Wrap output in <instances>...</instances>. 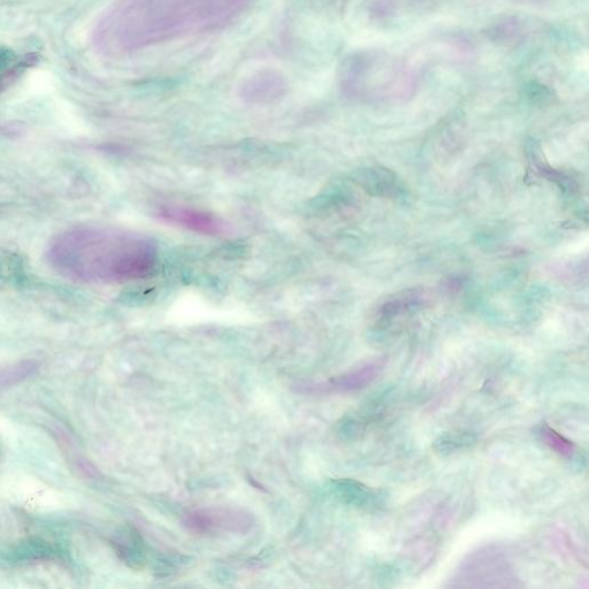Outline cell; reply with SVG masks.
<instances>
[{"instance_id":"1","label":"cell","mask_w":589,"mask_h":589,"mask_svg":"<svg viewBox=\"0 0 589 589\" xmlns=\"http://www.w3.org/2000/svg\"><path fill=\"white\" fill-rule=\"evenodd\" d=\"M250 0H117L99 19L93 43L107 57H124L178 38L232 24Z\"/></svg>"},{"instance_id":"2","label":"cell","mask_w":589,"mask_h":589,"mask_svg":"<svg viewBox=\"0 0 589 589\" xmlns=\"http://www.w3.org/2000/svg\"><path fill=\"white\" fill-rule=\"evenodd\" d=\"M53 271L93 285H118L150 277L157 269V243L124 229L79 226L53 237L47 249Z\"/></svg>"},{"instance_id":"3","label":"cell","mask_w":589,"mask_h":589,"mask_svg":"<svg viewBox=\"0 0 589 589\" xmlns=\"http://www.w3.org/2000/svg\"><path fill=\"white\" fill-rule=\"evenodd\" d=\"M182 523L196 534H246L255 519L247 511L232 508H205L188 511Z\"/></svg>"},{"instance_id":"4","label":"cell","mask_w":589,"mask_h":589,"mask_svg":"<svg viewBox=\"0 0 589 589\" xmlns=\"http://www.w3.org/2000/svg\"><path fill=\"white\" fill-rule=\"evenodd\" d=\"M385 362L367 363L358 369L340 374L321 382H308L296 387L298 393L310 395H331L357 392L372 384L384 370Z\"/></svg>"},{"instance_id":"5","label":"cell","mask_w":589,"mask_h":589,"mask_svg":"<svg viewBox=\"0 0 589 589\" xmlns=\"http://www.w3.org/2000/svg\"><path fill=\"white\" fill-rule=\"evenodd\" d=\"M157 217L168 224L180 226L198 234L223 236L229 233V226L225 220L211 212L189 208V206H160Z\"/></svg>"},{"instance_id":"6","label":"cell","mask_w":589,"mask_h":589,"mask_svg":"<svg viewBox=\"0 0 589 589\" xmlns=\"http://www.w3.org/2000/svg\"><path fill=\"white\" fill-rule=\"evenodd\" d=\"M356 182L367 194L373 197L388 198V200L405 201L409 198V189L405 186L399 174L389 168L373 165L358 171Z\"/></svg>"},{"instance_id":"7","label":"cell","mask_w":589,"mask_h":589,"mask_svg":"<svg viewBox=\"0 0 589 589\" xmlns=\"http://www.w3.org/2000/svg\"><path fill=\"white\" fill-rule=\"evenodd\" d=\"M425 296L422 290L409 289L390 295L378 305L374 313V326L378 330L388 328L400 323L405 318L415 315L424 307Z\"/></svg>"},{"instance_id":"8","label":"cell","mask_w":589,"mask_h":589,"mask_svg":"<svg viewBox=\"0 0 589 589\" xmlns=\"http://www.w3.org/2000/svg\"><path fill=\"white\" fill-rule=\"evenodd\" d=\"M64 550L57 543L40 537H27L14 543L4 555L5 561L11 564H27L34 562L61 560Z\"/></svg>"},{"instance_id":"9","label":"cell","mask_w":589,"mask_h":589,"mask_svg":"<svg viewBox=\"0 0 589 589\" xmlns=\"http://www.w3.org/2000/svg\"><path fill=\"white\" fill-rule=\"evenodd\" d=\"M331 489L333 494L349 507L371 512L378 511L384 506V495L359 483L357 480L341 479L333 481Z\"/></svg>"},{"instance_id":"10","label":"cell","mask_w":589,"mask_h":589,"mask_svg":"<svg viewBox=\"0 0 589 589\" xmlns=\"http://www.w3.org/2000/svg\"><path fill=\"white\" fill-rule=\"evenodd\" d=\"M285 90L286 83L282 76L273 72H263L244 83L242 94L248 102L266 103L279 98Z\"/></svg>"},{"instance_id":"11","label":"cell","mask_w":589,"mask_h":589,"mask_svg":"<svg viewBox=\"0 0 589 589\" xmlns=\"http://www.w3.org/2000/svg\"><path fill=\"white\" fill-rule=\"evenodd\" d=\"M526 155L530 160V164L535 168V171L540 173L549 181H554L558 187L563 190L564 194L575 195L578 191V183L569 177L568 174L554 170L552 166L546 163L545 156L542 154V149L537 142H530L526 145Z\"/></svg>"},{"instance_id":"12","label":"cell","mask_w":589,"mask_h":589,"mask_svg":"<svg viewBox=\"0 0 589 589\" xmlns=\"http://www.w3.org/2000/svg\"><path fill=\"white\" fill-rule=\"evenodd\" d=\"M478 435L471 431L458 430L442 433L433 442V450L436 455L449 457L463 453L476 447Z\"/></svg>"},{"instance_id":"13","label":"cell","mask_w":589,"mask_h":589,"mask_svg":"<svg viewBox=\"0 0 589 589\" xmlns=\"http://www.w3.org/2000/svg\"><path fill=\"white\" fill-rule=\"evenodd\" d=\"M538 435L540 439L555 453L565 458H572L576 453L575 443L566 439L565 436L558 433L554 428L546 423H542L538 427Z\"/></svg>"}]
</instances>
